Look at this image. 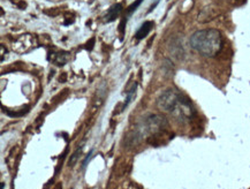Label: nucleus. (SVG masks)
Instances as JSON below:
<instances>
[{
  "instance_id": "obj_1",
  "label": "nucleus",
  "mask_w": 250,
  "mask_h": 189,
  "mask_svg": "<svg viewBox=\"0 0 250 189\" xmlns=\"http://www.w3.org/2000/svg\"><path fill=\"white\" fill-rule=\"evenodd\" d=\"M190 45L203 57L213 58L223 49V37L217 29H202L190 37Z\"/></svg>"
},
{
  "instance_id": "obj_2",
  "label": "nucleus",
  "mask_w": 250,
  "mask_h": 189,
  "mask_svg": "<svg viewBox=\"0 0 250 189\" xmlns=\"http://www.w3.org/2000/svg\"><path fill=\"white\" fill-rule=\"evenodd\" d=\"M168 126V121L163 114H151L148 115L144 120L141 130H136L135 135L141 139L143 135H148L155 139L160 133L165 132Z\"/></svg>"
},
{
  "instance_id": "obj_3",
  "label": "nucleus",
  "mask_w": 250,
  "mask_h": 189,
  "mask_svg": "<svg viewBox=\"0 0 250 189\" xmlns=\"http://www.w3.org/2000/svg\"><path fill=\"white\" fill-rule=\"evenodd\" d=\"M181 96L182 95L179 94L174 89H167L157 99V105L160 110L173 113V111L175 110L179 102H180Z\"/></svg>"
},
{
  "instance_id": "obj_4",
  "label": "nucleus",
  "mask_w": 250,
  "mask_h": 189,
  "mask_svg": "<svg viewBox=\"0 0 250 189\" xmlns=\"http://www.w3.org/2000/svg\"><path fill=\"white\" fill-rule=\"evenodd\" d=\"M173 115H175L179 119H191L195 115V110L193 104L185 96H181L180 102H179L178 106L173 111Z\"/></svg>"
},
{
  "instance_id": "obj_5",
  "label": "nucleus",
  "mask_w": 250,
  "mask_h": 189,
  "mask_svg": "<svg viewBox=\"0 0 250 189\" xmlns=\"http://www.w3.org/2000/svg\"><path fill=\"white\" fill-rule=\"evenodd\" d=\"M36 46V38L31 36V35H23L14 43V51H17L19 53H25L35 49Z\"/></svg>"
},
{
  "instance_id": "obj_6",
  "label": "nucleus",
  "mask_w": 250,
  "mask_h": 189,
  "mask_svg": "<svg viewBox=\"0 0 250 189\" xmlns=\"http://www.w3.org/2000/svg\"><path fill=\"white\" fill-rule=\"evenodd\" d=\"M155 27V23L152 21H146L144 23L141 25V27L137 29L136 34H135V38L137 41L144 40L146 36H148L150 31L152 30V28Z\"/></svg>"
},
{
  "instance_id": "obj_7",
  "label": "nucleus",
  "mask_w": 250,
  "mask_h": 189,
  "mask_svg": "<svg viewBox=\"0 0 250 189\" xmlns=\"http://www.w3.org/2000/svg\"><path fill=\"white\" fill-rule=\"evenodd\" d=\"M123 5L121 4H115L113 6H111L110 9L107 11V14H106V21L107 22H113L114 20H117L118 18L120 17L121 12H123Z\"/></svg>"
},
{
  "instance_id": "obj_8",
  "label": "nucleus",
  "mask_w": 250,
  "mask_h": 189,
  "mask_svg": "<svg viewBox=\"0 0 250 189\" xmlns=\"http://www.w3.org/2000/svg\"><path fill=\"white\" fill-rule=\"evenodd\" d=\"M69 60V53L67 52H58L53 56L52 62L57 66H63Z\"/></svg>"
},
{
  "instance_id": "obj_9",
  "label": "nucleus",
  "mask_w": 250,
  "mask_h": 189,
  "mask_svg": "<svg viewBox=\"0 0 250 189\" xmlns=\"http://www.w3.org/2000/svg\"><path fill=\"white\" fill-rule=\"evenodd\" d=\"M142 1H144V0H136L135 2H133V4H131L129 7L127 8V11H126V18H129L131 14H133L134 12L136 11L137 9V7H139V6L142 4Z\"/></svg>"
},
{
  "instance_id": "obj_10",
  "label": "nucleus",
  "mask_w": 250,
  "mask_h": 189,
  "mask_svg": "<svg viewBox=\"0 0 250 189\" xmlns=\"http://www.w3.org/2000/svg\"><path fill=\"white\" fill-rule=\"evenodd\" d=\"M135 91H136V83H135V84H133V88H131L130 90L128 91L127 98H126V101H125V103H124L123 110H125V108H126V107L128 106V104H129V102H130L131 99H133V97H134V94H135Z\"/></svg>"
},
{
  "instance_id": "obj_11",
  "label": "nucleus",
  "mask_w": 250,
  "mask_h": 189,
  "mask_svg": "<svg viewBox=\"0 0 250 189\" xmlns=\"http://www.w3.org/2000/svg\"><path fill=\"white\" fill-rule=\"evenodd\" d=\"M81 149H82V148H79L78 150H76V151H75L74 153H73V156L70 157L69 163H68V165H69V166H74V165H75V163L78 162V158H79L80 153H81Z\"/></svg>"
},
{
  "instance_id": "obj_12",
  "label": "nucleus",
  "mask_w": 250,
  "mask_h": 189,
  "mask_svg": "<svg viewBox=\"0 0 250 189\" xmlns=\"http://www.w3.org/2000/svg\"><path fill=\"white\" fill-rule=\"evenodd\" d=\"M92 153H94V150H90V152H89L88 155H86L85 159H84V161H83V163H82V168H83V169H84V168H86V165H88V163L91 161Z\"/></svg>"
},
{
  "instance_id": "obj_13",
  "label": "nucleus",
  "mask_w": 250,
  "mask_h": 189,
  "mask_svg": "<svg viewBox=\"0 0 250 189\" xmlns=\"http://www.w3.org/2000/svg\"><path fill=\"white\" fill-rule=\"evenodd\" d=\"M127 19H128V18H124L123 20H121V23H120V25H119V30H120V33L123 34V35H124V33H125V27H126Z\"/></svg>"
},
{
  "instance_id": "obj_14",
  "label": "nucleus",
  "mask_w": 250,
  "mask_h": 189,
  "mask_svg": "<svg viewBox=\"0 0 250 189\" xmlns=\"http://www.w3.org/2000/svg\"><path fill=\"white\" fill-rule=\"evenodd\" d=\"M94 44H95V40L92 38V40H90V44H89V42H88V44H86V50L91 51L92 47H94Z\"/></svg>"
},
{
  "instance_id": "obj_15",
  "label": "nucleus",
  "mask_w": 250,
  "mask_h": 189,
  "mask_svg": "<svg viewBox=\"0 0 250 189\" xmlns=\"http://www.w3.org/2000/svg\"><path fill=\"white\" fill-rule=\"evenodd\" d=\"M54 189H62V184H58L56 187H54Z\"/></svg>"
},
{
  "instance_id": "obj_16",
  "label": "nucleus",
  "mask_w": 250,
  "mask_h": 189,
  "mask_svg": "<svg viewBox=\"0 0 250 189\" xmlns=\"http://www.w3.org/2000/svg\"><path fill=\"white\" fill-rule=\"evenodd\" d=\"M5 188V184L4 182H1V189H4Z\"/></svg>"
}]
</instances>
